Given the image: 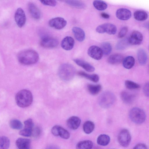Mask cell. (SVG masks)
<instances>
[{
  "instance_id": "6da1fadb",
  "label": "cell",
  "mask_w": 149,
  "mask_h": 149,
  "mask_svg": "<svg viewBox=\"0 0 149 149\" xmlns=\"http://www.w3.org/2000/svg\"><path fill=\"white\" fill-rule=\"evenodd\" d=\"M18 60L21 63L25 65L36 63L39 59L38 53L32 49H27L19 52L17 56Z\"/></svg>"
},
{
  "instance_id": "7a4b0ae2",
  "label": "cell",
  "mask_w": 149,
  "mask_h": 149,
  "mask_svg": "<svg viewBox=\"0 0 149 149\" xmlns=\"http://www.w3.org/2000/svg\"><path fill=\"white\" fill-rule=\"evenodd\" d=\"M17 104L22 108L28 107L32 103L33 96L31 92L26 89H23L18 92L15 96Z\"/></svg>"
},
{
  "instance_id": "3957f363",
  "label": "cell",
  "mask_w": 149,
  "mask_h": 149,
  "mask_svg": "<svg viewBox=\"0 0 149 149\" xmlns=\"http://www.w3.org/2000/svg\"><path fill=\"white\" fill-rule=\"evenodd\" d=\"M75 73L74 68L71 65L64 63L59 67L58 74L60 78L65 81H69L74 77Z\"/></svg>"
},
{
  "instance_id": "277c9868",
  "label": "cell",
  "mask_w": 149,
  "mask_h": 149,
  "mask_svg": "<svg viewBox=\"0 0 149 149\" xmlns=\"http://www.w3.org/2000/svg\"><path fill=\"white\" fill-rule=\"evenodd\" d=\"M129 116L133 122L138 124L143 123L146 118V113L144 111L136 107L133 108L130 110Z\"/></svg>"
},
{
  "instance_id": "5b68a950",
  "label": "cell",
  "mask_w": 149,
  "mask_h": 149,
  "mask_svg": "<svg viewBox=\"0 0 149 149\" xmlns=\"http://www.w3.org/2000/svg\"><path fill=\"white\" fill-rule=\"evenodd\" d=\"M115 100L114 95L109 91H106L99 96L98 102L99 105L104 108H107L111 106Z\"/></svg>"
},
{
  "instance_id": "8992f818",
  "label": "cell",
  "mask_w": 149,
  "mask_h": 149,
  "mask_svg": "<svg viewBox=\"0 0 149 149\" xmlns=\"http://www.w3.org/2000/svg\"><path fill=\"white\" fill-rule=\"evenodd\" d=\"M131 140V135L128 130L123 129L120 131L118 136V141L121 146L124 147L128 146Z\"/></svg>"
},
{
  "instance_id": "52a82bcc",
  "label": "cell",
  "mask_w": 149,
  "mask_h": 149,
  "mask_svg": "<svg viewBox=\"0 0 149 149\" xmlns=\"http://www.w3.org/2000/svg\"><path fill=\"white\" fill-rule=\"evenodd\" d=\"M58 40L55 38L46 36L42 38L40 41V45L45 48H54L57 47L58 45Z\"/></svg>"
},
{
  "instance_id": "ba28073f",
  "label": "cell",
  "mask_w": 149,
  "mask_h": 149,
  "mask_svg": "<svg viewBox=\"0 0 149 149\" xmlns=\"http://www.w3.org/2000/svg\"><path fill=\"white\" fill-rule=\"evenodd\" d=\"M15 19L17 26L22 27L25 24L26 20V16L24 10L21 8H18L15 14Z\"/></svg>"
},
{
  "instance_id": "9c48e42d",
  "label": "cell",
  "mask_w": 149,
  "mask_h": 149,
  "mask_svg": "<svg viewBox=\"0 0 149 149\" xmlns=\"http://www.w3.org/2000/svg\"><path fill=\"white\" fill-rule=\"evenodd\" d=\"M67 21L63 18L56 17L50 19L49 25L51 27L57 29H61L64 27L67 24Z\"/></svg>"
},
{
  "instance_id": "30bf717a",
  "label": "cell",
  "mask_w": 149,
  "mask_h": 149,
  "mask_svg": "<svg viewBox=\"0 0 149 149\" xmlns=\"http://www.w3.org/2000/svg\"><path fill=\"white\" fill-rule=\"evenodd\" d=\"M88 54L92 58L96 60H100L102 57L103 53L101 48L95 46L90 47L88 50Z\"/></svg>"
},
{
  "instance_id": "8fae6325",
  "label": "cell",
  "mask_w": 149,
  "mask_h": 149,
  "mask_svg": "<svg viewBox=\"0 0 149 149\" xmlns=\"http://www.w3.org/2000/svg\"><path fill=\"white\" fill-rule=\"evenodd\" d=\"M129 43L132 45H139L143 40L142 34L139 31H132L128 38Z\"/></svg>"
},
{
  "instance_id": "7c38bea8",
  "label": "cell",
  "mask_w": 149,
  "mask_h": 149,
  "mask_svg": "<svg viewBox=\"0 0 149 149\" xmlns=\"http://www.w3.org/2000/svg\"><path fill=\"white\" fill-rule=\"evenodd\" d=\"M15 144L18 149H31V141L28 139L19 138L16 140Z\"/></svg>"
},
{
  "instance_id": "4fadbf2b",
  "label": "cell",
  "mask_w": 149,
  "mask_h": 149,
  "mask_svg": "<svg viewBox=\"0 0 149 149\" xmlns=\"http://www.w3.org/2000/svg\"><path fill=\"white\" fill-rule=\"evenodd\" d=\"M131 15V11L126 8L119 9L116 12V15L117 18L122 20H126L129 19Z\"/></svg>"
},
{
  "instance_id": "5bb4252c",
  "label": "cell",
  "mask_w": 149,
  "mask_h": 149,
  "mask_svg": "<svg viewBox=\"0 0 149 149\" xmlns=\"http://www.w3.org/2000/svg\"><path fill=\"white\" fill-rule=\"evenodd\" d=\"M81 123V120L78 117L72 116L69 118L67 121V125L68 127L72 130L78 128Z\"/></svg>"
},
{
  "instance_id": "9a60e30c",
  "label": "cell",
  "mask_w": 149,
  "mask_h": 149,
  "mask_svg": "<svg viewBox=\"0 0 149 149\" xmlns=\"http://www.w3.org/2000/svg\"><path fill=\"white\" fill-rule=\"evenodd\" d=\"M28 9L29 12L34 19H39L41 16L40 11L39 9L33 3L30 2L28 5Z\"/></svg>"
},
{
  "instance_id": "2e32d148",
  "label": "cell",
  "mask_w": 149,
  "mask_h": 149,
  "mask_svg": "<svg viewBox=\"0 0 149 149\" xmlns=\"http://www.w3.org/2000/svg\"><path fill=\"white\" fill-rule=\"evenodd\" d=\"M74 44L73 38L70 36H67L65 37L61 42V47L66 50H70L73 48Z\"/></svg>"
},
{
  "instance_id": "e0dca14e",
  "label": "cell",
  "mask_w": 149,
  "mask_h": 149,
  "mask_svg": "<svg viewBox=\"0 0 149 149\" xmlns=\"http://www.w3.org/2000/svg\"><path fill=\"white\" fill-rule=\"evenodd\" d=\"M120 97L123 102L127 104L132 103L135 98L134 95L126 91H123L121 92Z\"/></svg>"
},
{
  "instance_id": "ac0fdd59",
  "label": "cell",
  "mask_w": 149,
  "mask_h": 149,
  "mask_svg": "<svg viewBox=\"0 0 149 149\" xmlns=\"http://www.w3.org/2000/svg\"><path fill=\"white\" fill-rule=\"evenodd\" d=\"M73 61L77 64L88 72H92L95 70V68L92 65L84 61L79 59H75Z\"/></svg>"
},
{
  "instance_id": "d6986e66",
  "label": "cell",
  "mask_w": 149,
  "mask_h": 149,
  "mask_svg": "<svg viewBox=\"0 0 149 149\" xmlns=\"http://www.w3.org/2000/svg\"><path fill=\"white\" fill-rule=\"evenodd\" d=\"M72 31L75 38L77 41L81 42L84 40L85 35L82 29L79 27H74L72 29Z\"/></svg>"
},
{
  "instance_id": "ffe728a7",
  "label": "cell",
  "mask_w": 149,
  "mask_h": 149,
  "mask_svg": "<svg viewBox=\"0 0 149 149\" xmlns=\"http://www.w3.org/2000/svg\"><path fill=\"white\" fill-rule=\"evenodd\" d=\"M123 59L122 55L119 54H116L111 55L109 57L108 62L111 64H118L123 62Z\"/></svg>"
},
{
  "instance_id": "44dd1931",
  "label": "cell",
  "mask_w": 149,
  "mask_h": 149,
  "mask_svg": "<svg viewBox=\"0 0 149 149\" xmlns=\"http://www.w3.org/2000/svg\"><path fill=\"white\" fill-rule=\"evenodd\" d=\"M137 55L139 64L141 65L145 64L147 60V56L145 51L143 49H140L137 51Z\"/></svg>"
},
{
  "instance_id": "7402d4cb",
  "label": "cell",
  "mask_w": 149,
  "mask_h": 149,
  "mask_svg": "<svg viewBox=\"0 0 149 149\" xmlns=\"http://www.w3.org/2000/svg\"><path fill=\"white\" fill-rule=\"evenodd\" d=\"M93 145V142L89 140H85L79 142L76 146V149H92Z\"/></svg>"
},
{
  "instance_id": "603a6c76",
  "label": "cell",
  "mask_w": 149,
  "mask_h": 149,
  "mask_svg": "<svg viewBox=\"0 0 149 149\" xmlns=\"http://www.w3.org/2000/svg\"><path fill=\"white\" fill-rule=\"evenodd\" d=\"M78 74L79 76L93 82H97L99 80L98 75L96 74H89L83 71H80L78 72Z\"/></svg>"
},
{
  "instance_id": "cb8c5ba5",
  "label": "cell",
  "mask_w": 149,
  "mask_h": 149,
  "mask_svg": "<svg viewBox=\"0 0 149 149\" xmlns=\"http://www.w3.org/2000/svg\"><path fill=\"white\" fill-rule=\"evenodd\" d=\"M104 33H106L110 35L115 34L117 31V28L113 24L106 23L102 24Z\"/></svg>"
},
{
  "instance_id": "d4e9b609",
  "label": "cell",
  "mask_w": 149,
  "mask_h": 149,
  "mask_svg": "<svg viewBox=\"0 0 149 149\" xmlns=\"http://www.w3.org/2000/svg\"><path fill=\"white\" fill-rule=\"evenodd\" d=\"M110 141V137L107 135L101 134L98 137L97 139V143L101 146H105L107 145Z\"/></svg>"
},
{
  "instance_id": "484cf974",
  "label": "cell",
  "mask_w": 149,
  "mask_h": 149,
  "mask_svg": "<svg viewBox=\"0 0 149 149\" xmlns=\"http://www.w3.org/2000/svg\"><path fill=\"white\" fill-rule=\"evenodd\" d=\"M135 63L134 58L132 56H129L124 59L123 61V64L125 68L130 69L134 66Z\"/></svg>"
},
{
  "instance_id": "4316f807",
  "label": "cell",
  "mask_w": 149,
  "mask_h": 149,
  "mask_svg": "<svg viewBox=\"0 0 149 149\" xmlns=\"http://www.w3.org/2000/svg\"><path fill=\"white\" fill-rule=\"evenodd\" d=\"M95 127V124L93 122L88 120L84 123L83 126V130L85 133L89 134L93 132Z\"/></svg>"
},
{
  "instance_id": "83f0119b",
  "label": "cell",
  "mask_w": 149,
  "mask_h": 149,
  "mask_svg": "<svg viewBox=\"0 0 149 149\" xmlns=\"http://www.w3.org/2000/svg\"><path fill=\"white\" fill-rule=\"evenodd\" d=\"M134 19L137 21H143L147 19L148 15L144 11L138 10L134 12Z\"/></svg>"
},
{
  "instance_id": "f1b7e54d",
  "label": "cell",
  "mask_w": 149,
  "mask_h": 149,
  "mask_svg": "<svg viewBox=\"0 0 149 149\" xmlns=\"http://www.w3.org/2000/svg\"><path fill=\"white\" fill-rule=\"evenodd\" d=\"M87 89L89 93L94 95L97 94L102 89V86L100 84H89L87 85Z\"/></svg>"
},
{
  "instance_id": "f546056e",
  "label": "cell",
  "mask_w": 149,
  "mask_h": 149,
  "mask_svg": "<svg viewBox=\"0 0 149 149\" xmlns=\"http://www.w3.org/2000/svg\"><path fill=\"white\" fill-rule=\"evenodd\" d=\"M93 4L95 8L99 10H103L107 7V4L104 1L101 0H95Z\"/></svg>"
},
{
  "instance_id": "4dcf8cb0",
  "label": "cell",
  "mask_w": 149,
  "mask_h": 149,
  "mask_svg": "<svg viewBox=\"0 0 149 149\" xmlns=\"http://www.w3.org/2000/svg\"><path fill=\"white\" fill-rule=\"evenodd\" d=\"M10 145V139L5 136L0 137V149H8Z\"/></svg>"
},
{
  "instance_id": "1f68e13d",
  "label": "cell",
  "mask_w": 149,
  "mask_h": 149,
  "mask_svg": "<svg viewBox=\"0 0 149 149\" xmlns=\"http://www.w3.org/2000/svg\"><path fill=\"white\" fill-rule=\"evenodd\" d=\"M101 48L103 54L106 55L109 54L111 52L112 49L111 44L108 42L102 43L101 45Z\"/></svg>"
},
{
  "instance_id": "d6a6232c",
  "label": "cell",
  "mask_w": 149,
  "mask_h": 149,
  "mask_svg": "<svg viewBox=\"0 0 149 149\" xmlns=\"http://www.w3.org/2000/svg\"><path fill=\"white\" fill-rule=\"evenodd\" d=\"M10 127L15 130H20L22 128L23 124L19 120L17 119L11 120L9 123Z\"/></svg>"
},
{
  "instance_id": "836d02e7",
  "label": "cell",
  "mask_w": 149,
  "mask_h": 149,
  "mask_svg": "<svg viewBox=\"0 0 149 149\" xmlns=\"http://www.w3.org/2000/svg\"><path fill=\"white\" fill-rule=\"evenodd\" d=\"M128 39H124L119 41L116 44V48L118 50H122L126 48L129 44Z\"/></svg>"
},
{
  "instance_id": "e575fe53",
  "label": "cell",
  "mask_w": 149,
  "mask_h": 149,
  "mask_svg": "<svg viewBox=\"0 0 149 149\" xmlns=\"http://www.w3.org/2000/svg\"><path fill=\"white\" fill-rule=\"evenodd\" d=\"M125 84L126 88L129 89H137L140 88V86L139 84L131 80H126Z\"/></svg>"
},
{
  "instance_id": "d590c367",
  "label": "cell",
  "mask_w": 149,
  "mask_h": 149,
  "mask_svg": "<svg viewBox=\"0 0 149 149\" xmlns=\"http://www.w3.org/2000/svg\"><path fill=\"white\" fill-rule=\"evenodd\" d=\"M59 136L64 139H68L70 136L69 132L66 129L60 126L58 127Z\"/></svg>"
},
{
  "instance_id": "8d00e7d4",
  "label": "cell",
  "mask_w": 149,
  "mask_h": 149,
  "mask_svg": "<svg viewBox=\"0 0 149 149\" xmlns=\"http://www.w3.org/2000/svg\"><path fill=\"white\" fill-rule=\"evenodd\" d=\"M65 2L69 5L78 8H83L85 6L83 3L79 1L67 0Z\"/></svg>"
},
{
  "instance_id": "74e56055",
  "label": "cell",
  "mask_w": 149,
  "mask_h": 149,
  "mask_svg": "<svg viewBox=\"0 0 149 149\" xmlns=\"http://www.w3.org/2000/svg\"><path fill=\"white\" fill-rule=\"evenodd\" d=\"M24 128L32 130L34 127V123L32 119L29 118L24 122Z\"/></svg>"
},
{
  "instance_id": "f35d334b",
  "label": "cell",
  "mask_w": 149,
  "mask_h": 149,
  "mask_svg": "<svg viewBox=\"0 0 149 149\" xmlns=\"http://www.w3.org/2000/svg\"><path fill=\"white\" fill-rule=\"evenodd\" d=\"M32 130L24 128L19 131V134L23 136L29 137L32 136Z\"/></svg>"
},
{
  "instance_id": "ab89813d",
  "label": "cell",
  "mask_w": 149,
  "mask_h": 149,
  "mask_svg": "<svg viewBox=\"0 0 149 149\" xmlns=\"http://www.w3.org/2000/svg\"><path fill=\"white\" fill-rule=\"evenodd\" d=\"M43 4L52 6H56L57 2L55 0H41L40 1Z\"/></svg>"
},
{
  "instance_id": "60d3db41",
  "label": "cell",
  "mask_w": 149,
  "mask_h": 149,
  "mask_svg": "<svg viewBox=\"0 0 149 149\" xmlns=\"http://www.w3.org/2000/svg\"><path fill=\"white\" fill-rule=\"evenodd\" d=\"M41 130L38 127H33L32 130V136L34 137H37L40 134Z\"/></svg>"
},
{
  "instance_id": "b9f144b4",
  "label": "cell",
  "mask_w": 149,
  "mask_h": 149,
  "mask_svg": "<svg viewBox=\"0 0 149 149\" xmlns=\"http://www.w3.org/2000/svg\"><path fill=\"white\" fill-rule=\"evenodd\" d=\"M128 30V28L127 27L124 26L123 27L118 33V37L121 38L124 37L127 33Z\"/></svg>"
},
{
  "instance_id": "7bdbcfd3",
  "label": "cell",
  "mask_w": 149,
  "mask_h": 149,
  "mask_svg": "<svg viewBox=\"0 0 149 149\" xmlns=\"http://www.w3.org/2000/svg\"><path fill=\"white\" fill-rule=\"evenodd\" d=\"M143 91L144 95L148 97H149V81L147 82L144 85Z\"/></svg>"
},
{
  "instance_id": "ee69618b",
  "label": "cell",
  "mask_w": 149,
  "mask_h": 149,
  "mask_svg": "<svg viewBox=\"0 0 149 149\" xmlns=\"http://www.w3.org/2000/svg\"><path fill=\"white\" fill-rule=\"evenodd\" d=\"M59 125H55L51 129V132L54 136H59L58 127Z\"/></svg>"
},
{
  "instance_id": "f6af8a7d",
  "label": "cell",
  "mask_w": 149,
  "mask_h": 149,
  "mask_svg": "<svg viewBox=\"0 0 149 149\" xmlns=\"http://www.w3.org/2000/svg\"><path fill=\"white\" fill-rule=\"evenodd\" d=\"M133 149H148V148L146 144L140 143L136 144Z\"/></svg>"
},
{
  "instance_id": "bcb514c9",
  "label": "cell",
  "mask_w": 149,
  "mask_h": 149,
  "mask_svg": "<svg viewBox=\"0 0 149 149\" xmlns=\"http://www.w3.org/2000/svg\"><path fill=\"white\" fill-rule=\"evenodd\" d=\"M96 31L100 33H104L102 24L98 26L96 28Z\"/></svg>"
},
{
  "instance_id": "7dc6e473",
  "label": "cell",
  "mask_w": 149,
  "mask_h": 149,
  "mask_svg": "<svg viewBox=\"0 0 149 149\" xmlns=\"http://www.w3.org/2000/svg\"><path fill=\"white\" fill-rule=\"evenodd\" d=\"M45 149H59L56 146L52 145L48 146Z\"/></svg>"
},
{
  "instance_id": "c3c4849f",
  "label": "cell",
  "mask_w": 149,
  "mask_h": 149,
  "mask_svg": "<svg viewBox=\"0 0 149 149\" xmlns=\"http://www.w3.org/2000/svg\"><path fill=\"white\" fill-rule=\"evenodd\" d=\"M101 15L102 17L104 19H109L110 17V16L108 14L104 13H101Z\"/></svg>"
},
{
  "instance_id": "681fc988",
  "label": "cell",
  "mask_w": 149,
  "mask_h": 149,
  "mask_svg": "<svg viewBox=\"0 0 149 149\" xmlns=\"http://www.w3.org/2000/svg\"></svg>"
}]
</instances>
